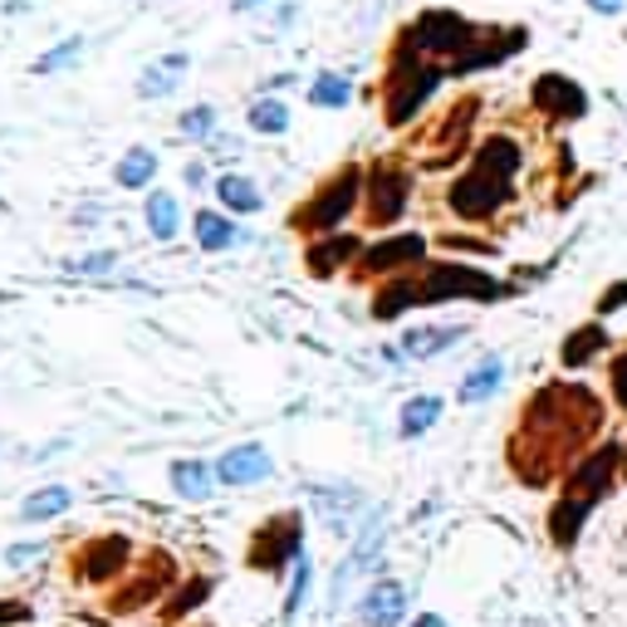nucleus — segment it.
Instances as JSON below:
<instances>
[{
    "instance_id": "obj_22",
    "label": "nucleus",
    "mask_w": 627,
    "mask_h": 627,
    "mask_svg": "<svg viewBox=\"0 0 627 627\" xmlns=\"http://www.w3.org/2000/svg\"><path fill=\"white\" fill-rule=\"evenodd\" d=\"M167 485H173L177 500L201 505V500H211V490H216V466L197 461V456H177V461L167 466Z\"/></svg>"
},
{
    "instance_id": "obj_49",
    "label": "nucleus",
    "mask_w": 627,
    "mask_h": 627,
    "mask_svg": "<svg viewBox=\"0 0 627 627\" xmlns=\"http://www.w3.org/2000/svg\"><path fill=\"white\" fill-rule=\"evenodd\" d=\"M6 10H10V15H25V10H30V0H6Z\"/></svg>"
},
{
    "instance_id": "obj_43",
    "label": "nucleus",
    "mask_w": 627,
    "mask_h": 627,
    "mask_svg": "<svg viewBox=\"0 0 627 627\" xmlns=\"http://www.w3.org/2000/svg\"><path fill=\"white\" fill-rule=\"evenodd\" d=\"M181 181H187L191 191H201V187H207V163H201V157H197V163H187V167H181Z\"/></svg>"
},
{
    "instance_id": "obj_11",
    "label": "nucleus",
    "mask_w": 627,
    "mask_h": 627,
    "mask_svg": "<svg viewBox=\"0 0 627 627\" xmlns=\"http://www.w3.org/2000/svg\"><path fill=\"white\" fill-rule=\"evenodd\" d=\"M515 201V181L510 177H495L490 167L481 163H471L461 177L447 187V207L456 221H471V226H485V221H495L500 211Z\"/></svg>"
},
{
    "instance_id": "obj_45",
    "label": "nucleus",
    "mask_w": 627,
    "mask_h": 627,
    "mask_svg": "<svg viewBox=\"0 0 627 627\" xmlns=\"http://www.w3.org/2000/svg\"><path fill=\"white\" fill-rule=\"evenodd\" d=\"M623 304H627V284H618V290H613V294H603V300H598V314L623 310Z\"/></svg>"
},
{
    "instance_id": "obj_40",
    "label": "nucleus",
    "mask_w": 627,
    "mask_h": 627,
    "mask_svg": "<svg viewBox=\"0 0 627 627\" xmlns=\"http://www.w3.org/2000/svg\"><path fill=\"white\" fill-rule=\"evenodd\" d=\"M35 608L25 598H0V627H30Z\"/></svg>"
},
{
    "instance_id": "obj_5",
    "label": "nucleus",
    "mask_w": 627,
    "mask_h": 627,
    "mask_svg": "<svg viewBox=\"0 0 627 627\" xmlns=\"http://www.w3.org/2000/svg\"><path fill=\"white\" fill-rule=\"evenodd\" d=\"M181 584V568L173 550H143L138 564L128 568V578H123L118 588L104 593V613L108 618H133V613H147V608H163L167 598H173V588Z\"/></svg>"
},
{
    "instance_id": "obj_29",
    "label": "nucleus",
    "mask_w": 627,
    "mask_h": 627,
    "mask_svg": "<svg viewBox=\"0 0 627 627\" xmlns=\"http://www.w3.org/2000/svg\"><path fill=\"white\" fill-rule=\"evenodd\" d=\"M441 412H447V403H441L437 393H417V397H407L403 412H397V437H407V441L427 437V431L441 421Z\"/></svg>"
},
{
    "instance_id": "obj_19",
    "label": "nucleus",
    "mask_w": 627,
    "mask_h": 627,
    "mask_svg": "<svg viewBox=\"0 0 627 627\" xmlns=\"http://www.w3.org/2000/svg\"><path fill=\"white\" fill-rule=\"evenodd\" d=\"M530 104H534V113H544V118H554V123H574L588 113V94L568 74H540L530 88Z\"/></svg>"
},
{
    "instance_id": "obj_37",
    "label": "nucleus",
    "mask_w": 627,
    "mask_h": 627,
    "mask_svg": "<svg viewBox=\"0 0 627 627\" xmlns=\"http://www.w3.org/2000/svg\"><path fill=\"white\" fill-rule=\"evenodd\" d=\"M310 588H314V564H310V558H300V564H294V574H290V593H284V618H300Z\"/></svg>"
},
{
    "instance_id": "obj_17",
    "label": "nucleus",
    "mask_w": 627,
    "mask_h": 627,
    "mask_svg": "<svg viewBox=\"0 0 627 627\" xmlns=\"http://www.w3.org/2000/svg\"><path fill=\"white\" fill-rule=\"evenodd\" d=\"M216 485H231V490H250V485H265L275 476V456H270L260 441H241V447L216 456Z\"/></svg>"
},
{
    "instance_id": "obj_3",
    "label": "nucleus",
    "mask_w": 627,
    "mask_h": 627,
    "mask_svg": "<svg viewBox=\"0 0 627 627\" xmlns=\"http://www.w3.org/2000/svg\"><path fill=\"white\" fill-rule=\"evenodd\" d=\"M613 471H618V451L613 447H593L584 461L568 471V481H564V490H558V500L550 510V540L558 550H574L578 530H584L593 505L603 500V490H613Z\"/></svg>"
},
{
    "instance_id": "obj_50",
    "label": "nucleus",
    "mask_w": 627,
    "mask_h": 627,
    "mask_svg": "<svg viewBox=\"0 0 627 627\" xmlns=\"http://www.w3.org/2000/svg\"><path fill=\"white\" fill-rule=\"evenodd\" d=\"M187 627H211V623H187Z\"/></svg>"
},
{
    "instance_id": "obj_13",
    "label": "nucleus",
    "mask_w": 627,
    "mask_h": 627,
    "mask_svg": "<svg viewBox=\"0 0 627 627\" xmlns=\"http://www.w3.org/2000/svg\"><path fill=\"white\" fill-rule=\"evenodd\" d=\"M476 113H481V98H476V94H461V98H456V104L427 128V138H421V153H427L421 163H427V167H451L456 157L471 153Z\"/></svg>"
},
{
    "instance_id": "obj_31",
    "label": "nucleus",
    "mask_w": 627,
    "mask_h": 627,
    "mask_svg": "<svg viewBox=\"0 0 627 627\" xmlns=\"http://www.w3.org/2000/svg\"><path fill=\"white\" fill-rule=\"evenodd\" d=\"M157 167H163V157H157L153 147H128V153L118 157V167H113V181H118L123 191H147L157 181Z\"/></svg>"
},
{
    "instance_id": "obj_48",
    "label": "nucleus",
    "mask_w": 627,
    "mask_h": 627,
    "mask_svg": "<svg viewBox=\"0 0 627 627\" xmlns=\"http://www.w3.org/2000/svg\"><path fill=\"white\" fill-rule=\"evenodd\" d=\"M294 15H300V10H294V0H284V6H280V15H275V25H290Z\"/></svg>"
},
{
    "instance_id": "obj_44",
    "label": "nucleus",
    "mask_w": 627,
    "mask_h": 627,
    "mask_svg": "<svg viewBox=\"0 0 627 627\" xmlns=\"http://www.w3.org/2000/svg\"><path fill=\"white\" fill-rule=\"evenodd\" d=\"M584 6L593 10V15H623L627 0H584Z\"/></svg>"
},
{
    "instance_id": "obj_35",
    "label": "nucleus",
    "mask_w": 627,
    "mask_h": 627,
    "mask_svg": "<svg viewBox=\"0 0 627 627\" xmlns=\"http://www.w3.org/2000/svg\"><path fill=\"white\" fill-rule=\"evenodd\" d=\"M177 133L191 143H216L221 138V123H216V108L211 104H191L177 113Z\"/></svg>"
},
{
    "instance_id": "obj_14",
    "label": "nucleus",
    "mask_w": 627,
    "mask_h": 627,
    "mask_svg": "<svg viewBox=\"0 0 627 627\" xmlns=\"http://www.w3.org/2000/svg\"><path fill=\"white\" fill-rule=\"evenodd\" d=\"M310 510L318 515V524H324L328 534H358L363 530V520L373 515V505H368V495H363L358 485H348V481H324V485H310Z\"/></svg>"
},
{
    "instance_id": "obj_10",
    "label": "nucleus",
    "mask_w": 627,
    "mask_h": 627,
    "mask_svg": "<svg viewBox=\"0 0 627 627\" xmlns=\"http://www.w3.org/2000/svg\"><path fill=\"white\" fill-rule=\"evenodd\" d=\"M417 280V310H427V304H447V300H500L505 294V284L495 275H485V270L476 265H461V260H431V265L412 270Z\"/></svg>"
},
{
    "instance_id": "obj_28",
    "label": "nucleus",
    "mask_w": 627,
    "mask_h": 627,
    "mask_svg": "<svg viewBox=\"0 0 627 627\" xmlns=\"http://www.w3.org/2000/svg\"><path fill=\"white\" fill-rule=\"evenodd\" d=\"M70 505H74V490L70 485H40V490H30V495L20 500L15 520L20 524H50V520H60Z\"/></svg>"
},
{
    "instance_id": "obj_1",
    "label": "nucleus",
    "mask_w": 627,
    "mask_h": 627,
    "mask_svg": "<svg viewBox=\"0 0 627 627\" xmlns=\"http://www.w3.org/2000/svg\"><path fill=\"white\" fill-rule=\"evenodd\" d=\"M603 403L584 383H550L520 407V421L505 441V461L520 476V485H550L568 466H578V451L598 437Z\"/></svg>"
},
{
    "instance_id": "obj_46",
    "label": "nucleus",
    "mask_w": 627,
    "mask_h": 627,
    "mask_svg": "<svg viewBox=\"0 0 627 627\" xmlns=\"http://www.w3.org/2000/svg\"><path fill=\"white\" fill-rule=\"evenodd\" d=\"M270 0H231V10L236 15H255V10H265Z\"/></svg>"
},
{
    "instance_id": "obj_21",
    "label": "nucleus",
    "mask_w": 627,
    "mask_h": 627,
    "mask_svg": "<svg viewBox=\"0 0 627 627\" xmlns=\"http://www.w3.org/2000/svg\"><path fill=\"white\" fill-rule=\"evenodd\" d=\"M466 334H471L466 324H412V328L403 334V344H397V348H403V358L427 363V358H441L447 348H456Z\"/></svg>"
},
{
    "instance_id": "obj_4",
    "label": "nucleus",
    "mask_w": 627,
    "mask_h": 627,
    "mask_svg": "<svg viewBox=\"0 0 627 627\" xmlns=\"http://www.w3.org/2000/svg\"><path fill=\"white\" fill-rule=\"evenodd\" d=\"M447 70L431 60L412 54L403 40H393L387 50V64H383V84H378V98H383V123L387 128H407L421 108L431 104V94L441 88Z\"/></svg>"
},
{
    "instance_id": "obj_27",
    "label": "nucleus",
    "mask_w": 627,
    "mask_h": 627,
    "mask_svg": "<svg viewBox=\"0 0 627 627\" xmlns=\"http://www.w3.org/2000/svg\"><path fill=\"white\" fill-rule=\"evenodd\" d=\"M211 191H216V201H221L226 216H255V211H265V197H260V187H255L250 177H241V173H221Z\"/></svg>"
},
{
    "instance_id": "obj_15",
    "label": "nucleus",
    "mask_w": 627,
    "mask_h": 627,
    "mask_svg": "<svg viewBox=\"0 0 627 627\" xmlns=\"http://www.w3.org/2000/svg\"><path fill=\"white\" fill-rule=\"evenodd\" d=\"M358 255H363V236H353V231H334V236H318V241H304V270H310V280L353 275Z\"/></svg>"
},
{
    "instance_id": "obj_24",
    "label": "nucleus",
    "mask_w": 627,
    "mask_h": 627,
    "mask_svg": "<svg viewBox=\"0 0 627 627\" xmlns=\"http://www.w3.org/2000/svg\"><path fill=\"white\" fill-rule=\"evenodd\" d=\"M187 70H191V60L187 54H163V60H153V64H143V74H138V98H173L177 88H181V79H187Z\"/></svg>"
},
{
    "instance_id": "obj_16",
    "label": "nucleus",
    "mask_w": 627,
    "mask_h": 627,
    "mask_svg": "<svg viewBox=\"0 0 627 627\" xmlns=\"http://www.w3.org/2000/svg\"><path fill=\"white\" fill-rule=\"evenodd\" d=\"M524 44H530V30H524V25H510V30H481V40H476L471 50H466L461 60L451 64L447 79H466V74L495 70V64H505L510 54H520Z\"/></svg>"
},
{
    "instance_id": "obj_47",
    "label": "nucleus",
    "mask_w": 627,
    "mask_h": 627,
    "mask_svg": "<svg viewBox=\"0 0 627 627\" xmlns=\"http://www.w3.org/2000/svg\"><path fill=\"white\" fill-rule=\"evenodd\" d=\"M412 627H447V618H441V613H417Z\"/></svg>"
},
{
    "instance_id": "obj_7",
    "label": "nucleus",
    "mask_w": 627,
    "mask_h": 627,
    "mask_svg": "<svg viewBox=\"0 0 627 627\" xmlns=\"http://www.w3.org/2000/svg\"><path fill=\"white\" fill-rule=\"evenodd\" d=\"M138 554L143 550L123 530H98V534H88V540L74 544L70 578H74V588L108 593V588H118L123 578H128V568L138 564Z\"/></svg>"
},
{
    "instance_id": "obj_20",
    "label": "nucleus",
    "mask_w": 627,
    "mask_h": 627,
    "mask_svg": "<svg viewBox=\"0 0 627 627\" xmlns=\"http://www.w3.org/2000/svg\"><path fill=\"white\" fill-rule=\"evenodd\" d=\"M191 241L207 250V255H226V250H236V245H250V231L236 221V216L201 207L197 216H191Z\"/></svg>"
},
{
    "instance_id": "obj_41",
    "label": "nucleus",
    "mask_w": 627,
    "mask_h": 627,
    "mask_svg": "<svg viewBox=\"0 0 627 627\" xmlns=\"http://www.w3.org/2000/svg\"><path fill=\"white\" fill-rule=\"evenodd\" d=\"M613 403H618L623 412H627V353H618V358H613Z\"/></svg>"
},
{
    "instance_id": "obj_18",
    "label": "nucleus",
    "mask_w": 627,
    "mask_h": 627,
    "mask_svg": "<svg viewBox=\"0 0 627 627\" xmlns=\"http://www.w3.org/2000/svg\"><path fill=\"white\" fill-rule=\"evenodd\" d=\"M407 603H412L407 584H397V578H373V584L358 593V603H353V618L363 627H403Z\"/></svg>"
},
{
    "instance_id": "obj_39",
    "label": "nucleus",
    "mask_w": 627,
    "mask_h": 627,
    "mask_svg": "<svg viewBox=\"0 0 627 627\" xmlns=\"http://www.w3.org/2000/svg\"><path fill=\"white\" fill-rule=\"evenodd\" d=\"M44 550H50L44 540H20V544H10V550H6V568H30V564H40Z\"/></svg>"
},
{
    "instance_id": "obj_9",
    "label": "nucleus",
    "mask_w": 627,
    "mask_h": 627,
    "mask_svg": "<svg viewBox=\"0 0 627 627\" xmlns=\"http://www.w3.org/2000/svg\"><path fill=\"white\" fill-rule=\"evenodd\" d=\"M412 207V167L403 163V153L373 157L368 181H363V226L368 231H393Z\"/></svg>"
},
{
    "instance_id": "obj_33",
    "label": "nucleus",
    "mask_w": 627,
    "mask_h": 627,
    "mask_svg": "<svg viewBox=\"0 0 627 627\" xmlns=\"http://www.w3.org/2000/svg\"><path fill=\"white\" fill-rule=\"evenodd\" d=\"M84 50H88V40H84V35H64L60 44H50V50H44L40 60L30 64V74L50 79V74H64V70H74V64L84 60Z\"/></svg>"
},
{
    "instance_id": "obj_2",
    "label": "nucleus",
    "mask_w": 627,
    "mask_h": 627,
    "mask_svg": "<svg viewBox=\"0 0 627 627\" xmlns=\"http://www.w3.org/2000/svg\"><path fill=\"white\" fill-rule=\"evenodd\" d=\"M363 181H368V167L363 163H338L324 181H314L310 197H300L284 216L294 236L304 241H318V236L344 231V221L353 211H363Z\"/></svg>"
},
{
    "instance_id": "obj_23",
    "label": "nucleus",
    "mask_w": 627,
    "mask_h": 627,
    "mask_svg": "<svg viewBox=\"0 0 627 627\" xmlns=\"http://www.w3.org/2000/svg\"><path fill=\"white\" fill-rule=\"evenodd\" d=\"M211 593H216V574H191V578H181V584L173 588V598L157 608V618H163L167 627H187L191 613L211 603Z\"/></svg>"
},
{
    "instance_id": "obj_26",
    "label": "nucleus",
    "mask_w": 627,
    "mask_h": 627,
    "mask_svg": "<svg viewBox=\"0 0 627 627\" xmlns=\"http://www.w3.org/2000/svg\"><path fill=\"white\" fill-rule=\"evenodd\" d=\"M500 383H505V358H500V353H485V358L461 378V387H456V403H466V407L485 403V397L500 393Z\"/></svg>"
},
{
    "instance_id": "obj_25",
    "label": "nucleus",
    "mask_w": 627,
    "mask_h": 627,
    "mask_svg": "<svg viewBox=\"0 0 627 627\" xmlns=\"http://www.w3.org/2000/svg\"><path fill=\"white\" fill-rule=\"evenodd\" d=\"M471 163H481V167H490L495 177H510V181H515L520 167H524V147L510 138V133H490V138H481V143L471 147Z\"/></svg>"
},
{
    "instance_id": "obj_30",
    "label": "nucleus",
    "mask_w": 627,
    "mask_h": 627,
    "mask_svg": "<svg viewBox=\"0 0 627 627\" xmlns=\"http://www.w3.org/2000/svg\"><path fill=\"white\" fill-rule=\"evenodd\" d=\"M143 221H147V236L153 241H177V231H181V207H177V197L173 191H147L143 197Z\"/></svg>"
},
{
    "instance_id": "obj_34",
    "label": "nucleus",
    "mask_w": 627,
    "mask_h": 627,
    "mask_svg": "<svg viewBox=\"0 0 627 627\" xmlns=\"http://www.w3.org/2000/svg\"><path fill=\"white\" fill-rule=\"evenodd\" d=\"M245 128L260 133V138H280V133H290V108L280 98H255L245 113Z\"/></svg>"
},
{
    "instance_id": "obj_38",
    "label": "nucleus",
    "mask_w": 627,
    "mask_h": 627,
    "mask_svg": "<svg viewBox=\"0 0 627 627\" xmlns=\"http://www.w3.org/2000/svg\"><path fill=\"white\" fill-rule=\"evenodd\" d=\"M108 270H118V250H94L84 260H70V275H108Z\"/></svg>"
},
{
    "instance_id": "obj_42",
    "label": "nucleus",
    "mask_w": 627,
    "mask_h": 627,
    "mask_svg": "<svg viewBox=\"0 0 627 627\" xmlns=\"http://www.w3.org/2000/svg\"><path fill=\"white\" fill-rule=\"evenodd\" d=\"M441 245L447 250H476V255H495V245L490 241H466V236H441Z\"/></svg>"
},
{
    "instance_id": "obj_36",
    "label": "nucleus",
    "mask_w": 627,
    "mask_h": 627,
    "mask_svg": "<svg viewBox=\"0 0 627 627\" xmlns=\"http://www.w3.org/2000/svg\"><path fill=\"white\" fill-rule=\"evenodd\" d=\"M310 104L314 108H348L353 104V79L348 74H318L310 84Z\"/></svg>"
},
{
    "instance_id": "obj_12",
    "label": "nucleus",
    "mask_w": 627,
    "mask_h": 627,
    "mask_svg": "<svg viewBox=\"0 0 627 627\" xmlns=\"http://www.w3.org/2000/svg\"><path fill=\"white\" fill-rule=\"evenodd\" d=\"M431 241L421 231H397V236H378L373 245H363L358 265H353V280L358 284H383L393 275H407V270L427 265Z\"/></svg>"
},
{
    "instance_id": "obj_6",
    "label": "nucleus",
    "mask_w": 627,
    "mask_h": 627,
    "mask_svg": "<svg viewBox=\"0 0 627 627\" xmlns=\"http://www.w3.org/2000/svg\"><path fill=\"white\" fill-rule=\"evenodd\" d=\"M300 558H310L304 554V515L300 510H275V515H265L250 530V540H245V568L250 574H260V578H280L284 574H294V564Z\"/></svg>"
},
{
    "instance_id": "obj_32",
    "label": "nucleus",
    "mask_w": 627,
    "mask_h": 627,
    "mask_svg": "<svg viewBox=\"0 0 627 627\" xmlns=\"http://www.w3.org/2000/svg\"><path fill=\"white\" fill-rule=\"evenodd\" d=\"M598 353H608V328L584 324V328H574V334L558 344V363H564V368H584V363H593Z\"/></svg>"
},
{
    "instance_id": "obj_8",
    "label": "nucleus",
    "mask_w": 627,
    "mask_h": 627,
    "mask_svg": "<svg viewBox=\"0 0 627 627\" xmlns=\"http://www.w3.org/2000/svg\"><path fill=\"white\" fill-rule=\"evenodd\" d=\"M485 25H476V20L456 15V10H421L417 20H407L403 30H397V40L407 44L412 54H421V60L441 64V70H451L456 60H461L466 50H471L476 40H481Z\"/></svg>"
}]
</instances>
